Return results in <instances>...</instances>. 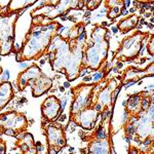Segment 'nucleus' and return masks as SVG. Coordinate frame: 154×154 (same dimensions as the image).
<instances>
[{
    "label": "nucleus",
    "mask_w": 154,
    "mask_h": 154,
    "mask_svg": "<svg viewBox=\"0 0 154 154\" xmlns=\"http://www.w3.org/2000/svg\"><path fill=\"white\" fill-rule=\"evenodd\" d=\"M109 48V30L104 26L95 25L84 48V68L94 71L101 69L107 62Z\"/></svg>",
    "instance_id": "3"
},
{
    "label": "nucleus",
    "mask_w": 154,
    "mask_h": 154,
    "mask_svg": "<svg viewBox=\"0 0 154 154\" xmlns=\"http://www.w3.org/2000/svg\"><path fill=\"white\" fill-rule=\"evenodd\" d=\"M105 7L107 8V17L109 19H116L123 14L125 9V0H105Z\"/></svg>",
    "instance_id": "19"
},
{
    "label": "nucleus",
    "mask_w": 154,
    "mask_h": 154,
    "mask_svg": "<svg viewBox=\"0 0 154 154\" xmlns=\"http://www.w3.org/2000/svg\"><path fill=\"white\" fill-rule=\"evenodd\" d=\"M86 0H58L54 5L48 6V11L38 14L43 20L53 21L58 17L68 14L72 9H82L85 6Z\"/></svg>",
    "instance_id": "13"
},
{
    "label": "nucleus",
    "mask_w": 154,
    "mask_h": 154,
    "mask_svg": "<svg viewBox=\"0 0 154 154\" xmlns=\"http://www.w3.org/2000/svg\"><path fill=\"white\" fill-rule=\"evenodd\" d=\"M16 146L21 150L22 153L25 154H35L37 153V146L32 134L28 131L20 134L17 137Z\"/></svg>",
    "instance_id": "17"
},
{
    "label": "nucleus",
    "mask_w": 154,
    "mask_h": 154,
    "mask_svg": "<svg viewBox=\"0 0 154 154\" xmlns=\"http://www.w3.org/2000/svg\"><path fill=\"white\" fill-rule=\"evenodd\" d=\"M61 101L57 97L49 96L41 104V114L43 120L56 121L62 113Z\"/></svg>",
    "instance_id": "15"
},
{
    "label": "nucleus",
    "mask_w": 154,
    "mask_h": 154,
    "mask_svg": "<svg viewBox=\"0 0 154 154\" xmlns=\"http://www.w3.org/2000/svg\"><path fill=\"white\" fill-rule=\"evenodd\" d=\"M37 1L38 0H11L6 7L11 12H21Z\"/></svg>",
    "instance_id": "22"
},
{
    "label": "nucleus",
    "mask_w": 154,
    "mask_h": 154,
    "mask_svg": "<svg viewBox=\"0 0 154 154\" xmlns=\"http://www.w3.org/2000/svg\"><path fill=\"white\" fill-rule=\"evenodd\" d=\"M151 33L142 32L140 30L134 32L131 35L125 37L120 42L118 48L113 53V61L119 62H131L139 57L143 45L146 40H148Z\"/></svg>",
    "instance_id": "8"
},
{
    "label": "nucleus",
    "mask_w": 154,
    "mask_h": 154,
    "mask_svg": "<svg viewBox=\"0 0 154 154\" xmlns=\"http://www.w3.org/2000/svg\"><path fill=\"white\" fill-rule=\"evenodd\" d=\"M113 148V140H91L88 141V145L86 147V153H114L115 151H114Z\"/></svg>",
    "instance_id": "18"
},
{
    "label": "nucleus",
    "mask_w": 154,
    "mask_h": 154,
    "mask_svg": "<svg viewBox=\"0 0 154 154\" xmlns=\"http://www.w3.org/2000/svg\"><path fill=\"white\" fill-rule=\"evenodd\" d=\"M123 84L117 78H110L99 81L93 96L91 106L99 113L113 111L116 103V98Z\"/></svg>",
    "instance_id": "5"
},
{
    "label": "nucleus",
    "mask_w": 154,
    "mask_h": 154,
    "mask_svg": "<svg viewBox=\"0 0 154 154\" xmlns=\"http://www.w3.org/2000/svg\"><path fill=\"white\" fill-rule=\"evenodd\" d=\"M147 51L151 57L154 56V35L150 34L147 41Z\"/></svg>",
    "instance_id": "24"
},
{
    "label": "nucleus",
    "mask_w": 154,
    "mask_h": 154,
    "mask_svg": "<svg viewBox=\"0 0 154 154\" xmlns=\"http://www.w3.org/2000/svg\"><path fill=\"white\" fill-rule=\"evenodd\" d=\"M153 104V93L142 91L128 96L125 103V117L138 118Z\"/></svg>",
    "instance_id": "12"
},
{
    "label": "nucleus",
    "mask_w": 154,
    "mask_h": 154,
    "mask_svg": "<svg viewBox=\"0 0 154 154\" xmlns=\"http://www.w3.org/2000/svg\"><path fill=\"white\" fill-rule=\"evenodd\" d=\"M17 85L20 91H23L28 85L32 88V96L39 98L53 88V80L41 71L38 66L33 65L27 67L18 75Z\"/></svg>",
    "instance_id": "4"
},
{
    "label": "nucleus",
    "mask_w": 154,
    "mask_h": 154,
    "mask_svg": "<svg viewBox=\"0 0 154 154\" xmlns=\"http://www.w3.org/2000/svg\"><path fill=\"white\" fill-rule=\"evenodd\" d=\"M139 3H143V4H148V3H153V0H136Z\"/></svg>",
    "instance_id": "26"
},
{
    "label": "nucleus",
    "mask_w": 154,
    "mask_h": 154,
    "mask_svg": "<svg viewBox=\"0 0 154 154\" xmlns=\"http://www.w3.org/2000/svg\"><path fill=\"white\" fill-rule=\"evenodd\" d=\"M131 141L142 145L145 150L143 153L154 152V105L143 112L136 119V131Z\"/></svg>",
    "instance_id": "6"
},
{
    "label": "nucleus",
    "mask_w": 154,
    "mask_h": 154,
    "mask_svg": "<svg viewBox=\"0 0 154 154\" xmlns=\"http://www.w3.org/2000/svg\"><path fill=\"white\" fill-rule=\"evenodd\" d=\"M123 75L121 76L120 81L122 84H128V83H134L136 81H139L141 79L145 78L148 76H153L154 71H153V63L150 64L149 67H146L145 69H139L136 67H128L126 68L125 72H123Z\"/></svg>",
    "instance_id": "16"
},
{
    "label": "nucleus",
    "mask_w": 154,
    "mask_h": 154,
    "mask_svg": "<svg viewBox=\"0 0 154 154\" xmlns=\"http://www.w3.org/2000/svg\"><path fill=\"white\" fill-rule=\"evenodd\" d=\"M99 117H100V113L93 106H89L74 115H70V121L82 128L83 130L93 131L98 122Z\"/></svg>",
    "instance_id": "14"
},
{
    "label": "nucleus",
    "mask_w": 154,
    "mask_h": 154,
    "mask_svg": "<svg viewBox=\"0 0 154 154\" xmlns=\"http://www.w3.org/2000/svg\"><path fill=\"white\" fill-rule=\"evenodd\" d=\"M86 39L85 25L81 23L72 27L66 37L57 34L46 54L53 70L65 74L69 81L78 78L84 69Z\"/></svg>",
    "instance_id": "1"
},
{
    "label": "nucleus",
    "mask_w": 154,
    "mask_h": 154,
    "mask_svg": "<svg viewBox=\"0 0 154 154\" xmlns=\"http://www.w3.org/2000/svg\"><path fill=\"white\" fill-rule=\"evenodd\" d=\"M28 119L23 112L7 111L0 114V133L9 137H18L28 128Z\"/></svg>",
    "instance_id": "9"
},
{
    "label": "nucleus",
    "mask_w": 154,
    "mask_h": 154,
    "mask_svg": "<svg viewBox=\"0 0 154 154\" xmlns=\"http://www.w3.org/2000/svg\"><path fill=\"white\" fill-rule=\"evenodd\" d=\"M61 28V24L54 20L46 21L39 16H34L31 28L25 36L21 48L16 54V61L21 63L42 58L48 54L51 40Z\"/></svg>",
    "instance_id": "2"
},
{
    "label": "nucleus",
    "mask_w": 154,
    "mask_h": 154,
    "mask_svg": "<svg viewBox=\"0 0 154 154\" xmlns=\"http://www.w3.org/2000/svg\"><path fill=\"white\" fill-rule=\"evenodd\" d=\"M102 1L103 0H86L85 7L88 11H95V9H97L101 5Z\"/></svg>",
    "instance_id": "23"
},
{
    "label": "nucleus",
    "mask_w": 154,
    "mask_h": 154,
    "mask_svg": "<svg viewBox=\"0 0 154 154\" xmlns=\"http://www.w3.org/2000/svg\"><path fill=\"white\" fill-rule=\"evenodd\" d=\"M6 153V143L0 138V154Z\"/></svg>",
    "instance_id": "25"
},
{
    "label": "nucleus",
    "mask_w": 154,
    "mask_h": 154,
    "mask_svg": "<svg viewBox=\"0 0 154 154\" xmlns=\"http://www.w3.org/2000/svg\"><path fill=\"white\" fill-rule=\"evenodd\" d=\"M21 12H11L7 7H0V56L5 57L14 51V27Z\"/></svg>",
    "instance_id": "7"
},
{
    "label": "nucleus",
    "mask_w": 154,
    "mask_h": 154,
    "mask_svg": "<svg viewBox=\"0 0 154 154\" xmlns=\"http://www.w3.org/2000/svg\"><path fill=\"white\" fill-rule=\"evenodd\" d=\"M140 22V17L137 14H131L125 19H122L117 25V28L121 33L126 34L131 32V30L136 29Z\"/></svg>",
    "instance_id": "21"
},
{
    "label": "nucleus",
    "mask_w": 154,
    "mask_h": 154,
    "mask_svg": "<svg viewBox=\"0 0 154 154\" xmlns=\"http://www.w3.org/2000/svg\"><path fill=\"white\" fill-rule=\"evenodd\" d=\"M14 97V88L9 81H2L0 83V111L3 110L7 104L11 102Z\"/></svg>",
    "instance_id": "20"
},
{
    "label": "nucleus",
    "mask_w": 154,
    "mask_h": 154,
    "mask_svg": "<svg viewBox=\"0 0 154 154\" xmlns=\"http://www.w3.org/2000/svg\"><path fill=\"white\" fill-rule=\"evenodd\" d=\"M2 71H3V69H2V67L0 66V76H1V74H2Z\"/></svg>",
    "instance_id": "27"
},
{
    "label": "nucleus",
    "mask_w": 154,
    "mask_h": 154,
    "mask_svg": "<svg viewBox=\"0 0 154 154\" xmlns=\"http://www.w3.org/2000/svg\"><path fill=\"white\" fill-rule=\"evenodd\" d=\"M41 128L48 141V153L57 154L67 145V137L65 128L54 121L42 120Z\"/></svg>",
    "instance_id": "10"
},
{
    "label": "nucleus",
    "mask_w": 154,
    "mask_h": 154,
    "mask_svg": "<svg viewBox=\"0 0 154 154\" xmlns=\"http://www.w3.org/2000/svg\"><path fill=\"white\" fill-rule=\"evenodd\" d=\"M99 81L91 83H80L72 88V100L70 107V115H74L79 111L91 106L93 96Z\"/></svg>",
    "instance_id": "11"
}]
</instances>
